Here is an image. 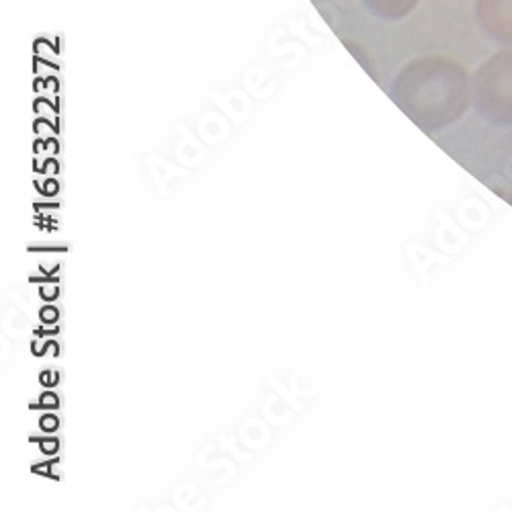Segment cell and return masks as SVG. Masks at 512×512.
I'll list each match as a JSON object with an SVG mask.
<instances>
[{"label":"cell","mask_w":512,"mask_h":512,"mask_svg":"<svg viewBox=\"0 0 512 512\" xmlns=\"http://www.w3.org/2000/svg\"><path fill=\"white\" fill-rule=\"evenodd\" d=\"M476 17L490 39L512 48V0H476Z\"/></svg>","instance_id":"obj_3"},{"label":"cell","mask_w":512,"mask_h":512,"mask_svg":"<svg viewBox=\"0 0 512 512\" xmlns=\"http://www.w3.org/2000/svg\"><path fill=\"white\" fill-rule=\"evenodd\" d=\"M365 9L386 21H400L416 11L420 0H361Z\"/></svg>","instance_id":"obj_4"},{"label":"cell","mask_w":512,"mask_h":512,"mask_svg":"<svg viewBox=\"0 0 512 512\" xmlns=\"http://www.w3.org/2000/svg\"><path fill=\"white\" fill-rule=\"evenodd\" d=\"M467 70L445 56H424L408 62L396 76L392 97L402 111L426 132H439L461 119L472 103Z\"/></svg>","instance_id":"obj_1"},{"label":"cell","mask_w":512,"mask_h":512,"mask_svg":"<svg viewBox=\"0 0 512 512\" xmlns=\"http://www.w3.org/2000/svg\"><path fill=\"white\" fill-rule=\"evenodd\" d=\"M44 429H48V431L56 429V420H54V418H46V420H44Z\"/></svg>","instance_id":"obj_5"},{"label":"cell","mask_w":512,"mask_h":512,"mask_svg":"<svg viewBox=\"0 0 512 512\" xmlns=\"http://www.w3.org/2000/svg\"><path fill=\"white\" fill-rule=\"evenodd\" d=\"M502 197H504V199H506V201L512 205V195H506V193H502Z\"/></svg>","instance_id":"obj_6"},{"label":"cell","mask_w":512,"mask_h":512,"mask_svg":"<svg viewBox=\"0 0 512 512\" xmlns=\"http://www.w3.org/2000/svg\"><path fill=\"white\" fill-rule=\"evenodd\" d=\"M474 101L484 119L512 127V50L486 60L474 76Z\"/></svg>","instance_id":"obj_2"}]
</instances>
